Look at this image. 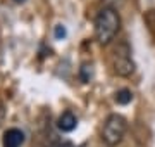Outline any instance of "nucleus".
I'll use <instances>...</instances> for the list:
<instances>
[{
  "label": "nucleus",
  "instance_id": "obj_1",
  "mask_svg": "<svg viewBox=\"0 0 155 147\" xmlns=\"http://www.w3.org/2000/svg\"><path fill=\"white\" fill-rule=\"evenodd\" d=\"M121 29V16L110 5L102 7L95 17V40L100 45H109Z\"/></svg>",
  "mask_w": 155,
  "mask_h": 147
},
{
  "label": "nucleus",
  "instance_id": "obj_2",
  "mask_svg": "<svg viewBox=\"0 0 155 147\" xmlns=\"http://www.w3.org/2000/svg\"><path fill=\"white\" fill-rule=\"evenodd\" d=\"M127 130L126 119L121 114H110L104 123L102 128V140L107 147H116L119 145L124 138V133Z\"/></svg>",
  "mask_w": 155,
  "mask_h": 147
},
{
  "label": "nucleus",
  "instance_id": "obj_3",
  "mask_svg": "<svg viewBox=\"0 0 155 147\" xmlns=\"http://www.w3.org/2000/svg\"><path fill=\"white\" fill-rule=\"evenodd\" d=\"M112 69H114V73L122 76V78H127L134 73L136 64L131 59V49L127 45V42H121L116 47L114 57H112Z\"/></svg>",
  "mask_w": 155,
  "mask_h": 147
},
{
  "label": "nucleus",
  "instance_id": "obj_4",
  "mask_svg": "<svg viewBox=\"0 0 155 147\" xmlns=\"http://www.w3.org/2000/svg\"><path fill=\"white\" fill-rule=\"evenodd\" d=\"M24 144V133L19 128H11L4 133V147H21Z\"/></svg>",
  "mask_w": 155,
  "mask_h": 147
},
{
  "label": "nucleus",
  "instance_id": "obj_5",
  "mask_svg": "<svg viewBox=\"0 0 155 147\" xmlns=\"http://www.w3.org/2000/svg\"><path fill=\"white\" fill-rule=\"evenodd\" d=\"M78 126V118L71 111H64L57 119V128L61 132H72Z\"/></svg>",
  "mask_w": 155,
  "mask_h": 147
},
{
  "label": "nucleus",
  "instance_id": "obj_6",
  "mask_svg": "<svg viewBox=\"0 0 155 147\" xmlns=\"http://www.w3.org/2000/svg\"><path fill=\"white\" fill-rule=\"evenodd\" d=\"M114 101H116L117 104H121V106H126V104H129V102L133 101V92L127 90V88H121L119 92H116Z\"/></svg>",
  "mask_w": 155,
  "mask_h": 147
},
{
  "label": "nucleus",
  "instance_id": "obj_7",
  "mask_svg": "<svg viewBox=\"0 0 155 147\" xmlns=\"http://www.w3.org/2000/svg\"><path fill=\"white\" fill-rule=\"evenodd\" d=\"M91 76H93V68H91V64L84 62L83 66H81V69H79V78H81L83 83H88L90 80H91Z\"/></svg>",
  "mask_w": 155,
  "mask_h": 147
},
{
  "label": "nucleus",
  "instance_id": "obj_8",
  "mask_svg": "<svg viewBox=\"0 0 155 147\" xmlns=\"http://www.w3.org/2000/svg\"><path fill=\"white\" fill-rule=\"evenodd\" d=\"M66 35H67L66 26H64V24H57L55 29H54V36H55L57 40H64L66 38Z\"/></svg>",
  "mask_w": 155,
  "mask_h": 147
},
{
  "label": "nucleus",
  "instance_id": "obj_9",
  "mask_svg": "<svg viewBox=\"0 0 155 147\" xmlns=\"http://www.w3.org/2000/svg\"><path fill=\"white\" fill-rule=\"evenodd\" d=\"M4 118H5V109H4V104L0 102V126L4 123Z\"/></svg>",
  "mask_w": 155,
  "mask_h": 147
},
{
  "label": "nucleus",
  "instance_id": "obj_10",
  "mask_svg": "<svg viewBox=\"0 0 155 147\" xmlns=\"http://www.w3.org/2000/svg\"><path fill=\"white\" fill-rule=\"evenodd\" d=\"M17 4H22V2H26V0H16Z\"/></svg>",
  "mask_w": 155,
  "mask_h": 147
}]
</instances>
